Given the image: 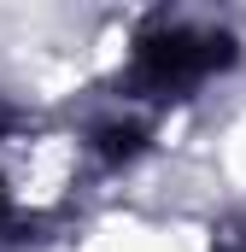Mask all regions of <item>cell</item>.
<instances>
[{
    "label": "cell",
    "instance_id": "7a4b0ae2",
    "mask_svg": "<svg viewBox=\"0 0 246 252\" xmlns=\"http://www.w3.org/2000/svg\"><path fill=\"white\" fill-rule=\"evenodd\" d=\"M217 252H246V229H229V235H217Z\"/></svg>",
    "mask_w": 246,
    "mask_h": 252
},
{
    "label": "cell",
    "instance_id": "6da1fadb",
    "mask_svg": "<svg viewBox=\"0 0 246 252\" xmlns=\"http://www.w3.org/2000/svg\"><path fill=\"white\" fill-rule=\"evenodd\" d=\"M229 59H235V41H229L223 24L187 18V12H158L135 35L129 94L135 100H176L187 88H199L211 70H223Z\"/></svg>",
    "mask_w": 246,
    "mask_h": 252
}]
</instances>
